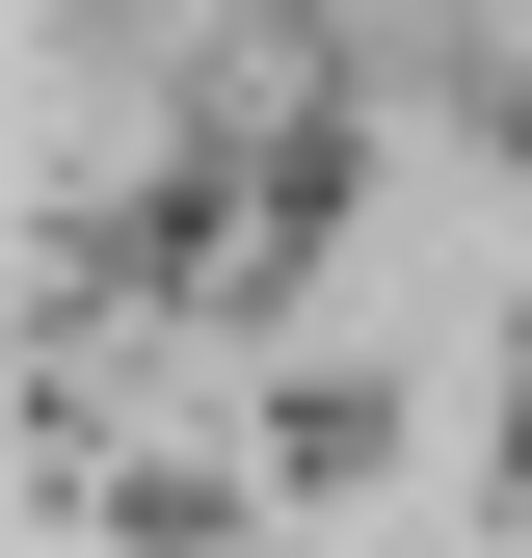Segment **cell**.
Here are the masks:
<instances>
[{
  "instance_id": "cell-1",
  "label": "cell",
  "mask_w": 532,
  "mask_h": 558,
  "mask_svg": "<svg viewBox=\"0 0 532 558\" xmlns=\"http://www.w3.org/2000/svg\"><path fill=\"white\" fill-rule=\"evenodd\" d=\"M319 186H347V53H319L293 0H266V27L214 53V81L160 107V214H133V266H160L186 319H240V293H293Z\"/></svg>"
}]
</instances>
